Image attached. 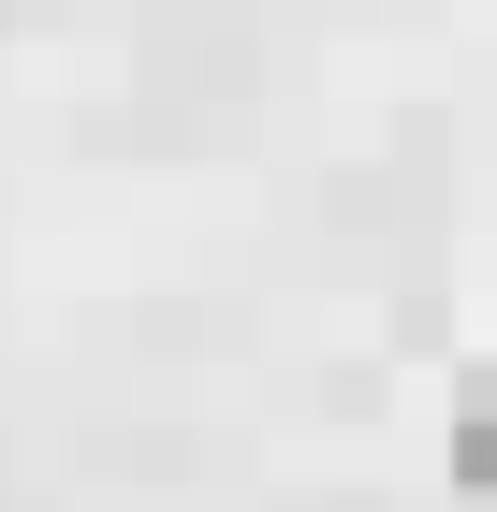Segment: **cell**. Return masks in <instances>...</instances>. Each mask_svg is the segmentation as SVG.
<instances>
[{"mask_svg": "<svg viewBox=\"0 0 497 512\" xmlns=\"http://www.w3.org/2000/svg\"><path fill=\"white\" fill-rule=\"evenodd\" d=\"M454 483H468V498H497V366L454 395Z\"/></svg>", "mask_w": 497, "mask_h": 512, "instance_id": "6da1fadb", "label": "cell"}]
</instances>
